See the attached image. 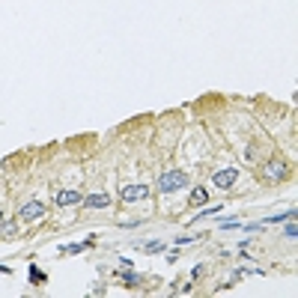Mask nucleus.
<instances>
[{"instance_id": "obj_1", "label": "nucleus", "mask_w": 298, "mask_h": 298, "mask_svg": "<svg viewBox=\"0 0 298 298\" xmlns=\"http://www.w3.org/2000/svg\"><path fill=\"white\" fill-rule=\"evenodd\" d=\"M188 182H191V179H188V173L167 170V173H161V179H158V191H161V194H173V191H182Z\"/></svg>"}, {"instance_id": "obj_2", "label": "nucleus", "mask_w": 298, "mask_h": 298, "mask_svg": "<svg viewBox=\"0 0 298 298\" xmlns=\"http://www.w3.org/2000/svg\"><path fill=\"white\" fill-rule=\"evenodd\" d=\"M212 182L215 188H233L239 182V167H224V170H215L212 173Z\"/></svg>"}, {"instance_id": "obj_3", "label": "nucleus", "mask_w": 298, "mask_h": 298, "mask_svg": "<svg viewBox=\"0 0 298 298\" xmlns=\"http://www.w3.org/2000/svg\"><path fill=\"white\" fill-rule=\"evenodd\" d=\"M262 176L271 179V182H284L286 176H289V167H286L284 161H269V164H262Z\"/></svg>"}, {"instance_id": "obj_4", "label": "nucleus", "mask_w": 298, "mask_h": 298, "mask_svg": "<svg viewBox=\"0 0 298 298\" xmlns=\"http://www.w3.org/2000/svg\"><path fill=\"white\" fill-rule=\"evenodd\" d=\"M42 215H48L45 203H39V200H30V203H24V206H21L18 218H21V221H39Z\"/></svg>"}, {"instance_id": "obj_5", "label": "nucleus", "mask_w": 298, "mask_h": 298, "mask_svg": "<svg viewBox=\"0 0 298 298\" xmlns=\"http://www.w3.org/2000/svg\"><path fill=\"white\" fill-rule=\"evenodd\" d=\"M122 203H137V200H146L149 197V185H128V188H122Z\"/></svg>"}, {"instance_id": "obj_6", "label": "nucleus", "mask_w": 298, "mask_h": 298, "mask_svg": "<svg viewBox=\"0 0 298 298\" xmlns=\"http://www.w3.org/2000/svg\"><path fill=\"white\" fill-rule=\"evenodd\" d=\"M81 191H57V194H54V203H57V206H75V203H81Z\"/></svg>"}, {"instance_id": "obj_7", "label": "nucleus", "mask_w": 298, "mask_h": 298, "mask_svg": "<svg viewBox=\"0 0 298 298\" xmlns=\"http://www.w3.org/2000/svg\"><path fill=\"white\" fill-rule=\"evenodd\" d=\"M81 203H86L90 209H104V206H111V197H108V194H90V197H84Z\"/></svg>"}, {"instance_id": "obj_8", "label": "nucleus", "mask_w": 298, "mask_h": 298, "mask_svg": "<svg viewBox=\"0 0 298 298\" xmlns=\"http://www.w3.org/2000/svg\"><path fill=\"white\" fill-rule=\"evenodd\" d=\"M119 281H122L126 286H137L143 277H141V274H134V271H122V274H119Z\"/></svg>"}, {"instance_id": "obj_9", "label": "nucleus", "mask_w": 298, "mask_h": 298, "mask_svg": "<svg viewBox=\"0 0 298 298\" xmlns=\"http://www.w3.org/2000/svg\"><path fill=\"white\" fill-rule=\"evenodd\" d=\"M15 233H18V224H15V221H6V224L0 227V236H6V239H12Z\"/></svg>"}, {"instance_id": "obj_10", "label": "nucleus", "mask_w": 298, "mask_h": 298, "mask_svg": "<svg viewBox=\"0 0 298 298\" xmlns=\"http://www.w3.org/2000/svg\"><path fill=\"white\" fill-rule=\"evenodd\" d=\"M206 200H209V191H206V188H194V203H197V206H203Z\"/></svg>"}, {"instance_id": "obj_11", "label": "nucleus", "mask_w": 298, "mask_h": 298, "mask_svg": "<svg viewBox=\"0 0 298 298\" xmlns=\"http://www.w3.org/2000/svg\"><path fill=\"white\" fill-rule=\"evenodd\" d=\"M42 281H48V277H45L42 271L33 266V269H30V284H42Z\"/></svg>"}, {"instance_id": "obj_12", "label": "nucleus", "mask_w": 298, "mask_h": 298, "mask_svg": "<svg viewBox=\"0 0 298 298\" xmlns=\"http://www.w3.org/2000/svg\"><path fill=\"white\" fill-rule=\"evenodd\" d=\"M161 248H164V241H149L143 251H146V254H155V251H161Z\"/></svg>"}, {"instance_id": "obj_13", "label": "nucleus", "mask_w": 298, "mask_h": 298, "mask_svg": "<svg viewBox=\"0 0 298 298\" xmlns=\"http://www.w3.org/2000/svg\"><path fill=\"white\" fill-rule=\"evenodd\" d=\"M295 236H298V227L289 221V224H286V239H295Z\"/></svg>"}, {"instance_id": "obj_14", "label": "nucleus", "mask_w": 298, "mask_h": 298, "mask_svg": "<svg viewBox=\"0 0 298 298\" xmlns=\"http://www.w3.org/2000/svg\"><path fill=\"white\" fill-rule=\"evenodd\" d=\"M197 239H203V236H179L176 244H188V241H197Z\"/></svg>"}, {"instance_id": "obj_15", "label": "nucleus", "mask_w": 298, "mask_h": 298, "mask_svg": "<svg viewBox=\"0 0 298 298\" xmlns=\"http://www.w3.org/2000/svg\"><path fill=\"white\" fill-rule=\"evenodd\" d=\"M0 271H3V274H9V269H6V266H0Z\"/></svg>"}, {"instance_id": "obj_16", "label": "nucleus", "mask_w": 298, "mask_h": 298, "mask_svg": "<svg viewBox=\"0 0 298 298\" xmlns=\"http://www.w3.org/2000/svg\"><path fill=\"white\" fill-rule=\"evenodd\" d=\"M0 224H3V212H0Z\"/></svg>"}]
</instances>
